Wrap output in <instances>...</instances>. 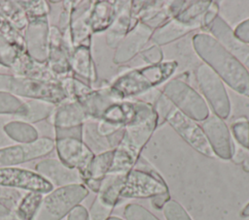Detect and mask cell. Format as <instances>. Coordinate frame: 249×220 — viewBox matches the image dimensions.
<instances>
[{"label": "cell", "mask_w": 249, "mask_h": 220, "mask_svg": "<svg viewBox=\"0 0 249 220\" xmlns=\"http://www.w3.org/2000/svg\"><path fill=\"white\" fill-rule=\"evenodd\" d=\"M192 43L196 53L224 83L249 98V72L224 45L205 32L195 34Z\"/></svg>", "instance_id": "6da1fadb"}, {"label": "cell", "mask_w": 249, "mask_h": 220, "mask_svg": "<svg viewBox=\"0 0 249 220\" xmlns=\"http://www.w3.org/2000/svg\"><path fill=\"white\" fill-rule=\"evenodd\" d=\"M176 61H162L125 72L109 86L119 101L139 96L166 81L177 70Z\"/></svg>", "instance_id": "7a4b0ae2"}, {"label": "cell", "mask_w": 249, "mask_h": 220, "mask_svg": "<svg viewBox=\"0 0 249 220\" xmlns=\"http://www.w3.org/2000/svg\"><path fill=\"white\" fill-rule=\"evenodd\" d=\"M159 123V116L156 112L144 122L126 126L121 141L114 148L113 161L108 173L126 174L132 170Z\"/></svg>", "instance_id": "3957f363"}, {"label": "cell", "mask_w": 249, "mask_h": 220, "mask_svg": "<svg viewBox=\"0 0 249 220\" xmlns=\"http://www.w3.org/2000/svg\"><path fill=\"white\" fill-rule=\"evenodd\" d=\"M0 91H6L15 96L44 101L54 106L68 101L60 80L47 81L0 74Z\"/></svg>", "instance_id": "277c9868"}, {"label": "cell", "mask_w": 249, "mask_h": 220, "mask_svg": "<svg viewBox=\"0 0 249 220\" xmlns=\"http://www.w3.org/2000/svg\"><path fill=\"white\" fill-rule=\"evenodd\" d=\"M166 194H169L168 186L161 175L140 157L135 167L125 175L121 198L152 199Z\"/></svg>", "instance_id": "5b68a950"}, {"label": "cell", "mask_w": 249, "mask_h": 220, "mask_svg": "<svg viewBox=\"0 0 249 220\" xmlns=\"http://www.w3.org/2000/svg\"><path fill=\"white\" fill-rule=\"evenodd\" d=\"M88 195L83 183L57 187L43 198L33 220H61Z\"/></svg>", "instance_id": "8992f818"}, {"label": "cell", "mask_w": 249, "mask_h": 220, "mask_svg": "<svg viewBox=\"0 0 249 220\" xmlns=\"http://www.w3.org/2000/svg\"><path fill=\"white\" fill-rule=\"evenodd\" d=\"M161 94L175 109L196 121H204L210 110L204 98L189 83L181 79H173L166 82Z\"/></svg>", "instance_id": "52a82bcc"}, {"label": "cell", "mask_w": 249, "mask_h": 220, "mask_svg": "<svg viewBox=\"0 0 249 220\" xmlns=\"http://www.w3.org/2000/svg\"><path fill=\"white\" fill-rule=\"evenodd\" d=\"M197 86L215 115L227 119L231 110V101L223 80L203 62L195 69Z\"/></svg>", "instance_id": "ba28073f"}, {"label": "cell", "mask_w": 249, "mask_h": 220, "mask_svg": "<svg viewBox=\"0 0 249 220\" xmlns=\"http://www.w3.org/2000/svg\"><path fill=\"white\" fill-rule=\"evenodd\" d=\"M156 113L152 104L141 101H116L102 113L99 120L120 128L146 121ZM98 120V121H99Z\"/></svg>", "instance_id": "9c48e42d"}, {"label": "cell", "mask_w": 249, "mask_h": 220, "mask_svg": "<svg viewBox=\"0 0 249 220\" xmlns=\"http://www.w3.org/2000/svg\"><path fill=\"white\" fill-rule=\"evenodd\" d=\"M164 121H167L175 132L196 151L209 158L215 157L201 125L197 121L185 115L174 107L165 115Z\"/></svg>", "instance_id": "30bf717a"}, {"label": "cell", "mask_w": 249, "mask_h": 220, "mask_svg": "<svg viewBox=\"0 0 249 220\" xmlns=\"http://www.w3.org/2000/svg\"><path fill=\"white\" fill-rule=\"evenodd\" d=\"M55 146L51 138H39L28 143H19L0 148V168L13 167L50 154Z\"/></svg>", "instance_id": "8fae6325"}, {"label": "cell", "mask_w": 249, "mask_h": 220, "mask_svg": "<svg viewBox=\"0 0 249 220\" xmlns=\"http://www.w3.org/2000/svg\"><path fill=\"white\" fill-rule=\"evenodd\" d=\"M54 141L59 161L68 168L77 170L82 178L94 157L93 151L83 140L78 138H59Z\"/></svg>", "instance_id": "7c38bea8"}, {"label": "cell", "mask_w": 249, "mask_h": 220, "mask_svg": "<svg viewBox=\"0 0 249 220\" xmlns=\"http://www.w3.org/2000/svg\"><path fill=\"white\" fill-rule=\"evenodd\" d=\"M201 128L215 156L223 160H231L235 146L231 131L224 119L210 114L202 122Z\"/></svg>", "instance_id": "4fadbf2b"}, {"label": "cell", "mask_w": 249, "mask_h": 220, "mask_svg": "<svg viewBox=\"0 0 249 220\" xmlns=\"http://www.w3.org/2000/svg\"><path fill=\"white\" fill-rule=\"evenodd\" d=\"M0 186L41 194H48L53 190V185L36 172L15 167L0 168Z\"/></svg>", "instance_id": "5bb4252c"}, {"label": "cell", "mask_w": 249, "mask_h": 220, "mask_svg": "<svg viewBox=\"0 0 249 220\" xmlns=\"http://www.w3.org/2000/svg\"><path fill=\"white\" fill-rule=\"evenodd\" d=\"M153 31L154 29L150 26L142 21H138L117 47L113 62L121 65L133 59L151 40Z\"/></svg>", "instance_id": "9a60e30c"}, {"label": "cell", "mask_w": 249, "mask_h": 220, "mask_svg": "<svg viewBox=\"0 0 249 220\" xmlns=\"http://www.w3.org/2000/svg\"><path fill=\"white\" fill-rule=\"evenodd\" d=\"M50 27L48 17L28 22L24 31L26 52L34 60L44 63L48 59Z\"/></svg>", "instance_id": "2e32d148"}, {"label": "cell", "mask_w": 249, "mask_h": 220, "mask_svg": "<svg viewBox=\"0 0 249 220\" xmlns=\"http://www.w3.org/2000/svg\"><path fill=\"white\" fill-rule=\"evenodd\" d=\"M207 31L224 45L249 72V45L240 42L234 36L233 30L222 16H218Z\"/></svg>", "instance_id": "e0dca14e"}, {"label": "cell", "mask_w": 249, "mask_h": 220, "mask_svg": "<svg viewBox=\"0 0 249 220\" xmlns=\"http://www.w3.org/2000/svg\"><path fill=\"white\" fill-rule=\"evenodd\" d=\"M48 66L53 74L59 79L67 77H73L69 63V55L65 47L62 33L58 27H50Z\"/></svg>", "instance_id": "ac0fdd59"}, {"label": "cell", "mask_w": 249, "mask_h": 220, "mask_svg": "<svg viewBox=\"0 0 249 220\" xmlns=\"http://www.w3.org/2000/svg\"><path fill=\"white\" fill-rule=\"evenodd\" d=\"M35 171L56 187L83 183L77 170L68 168L56 159L50 158L39 161L35 166Z\"/></svg>", "instance_id": "d6986e66"}, {"label": "cell", "mask_w": 249, "mask_h": 220, "mask_svg": "<svg viewBox=\"0 0 249 220\" xmlns=\"http://www.w3.org/2000/svg\"><path fill=\"white\" fill-rule=\"evenodd\" d=\"M200 20L191 23H185L176 19L175 17H172L160 26L154 29L150 41H152L154 45L159 47L170 44L196 29H200Z\"/></svg>", "instance_id": "ffe728a7"}, {"label": "cell", "mask_w": 249, "mask_h": 220, "mask_svg": "<svg viewBox=\"0 0 249 220\" xmlns=\"http://www.w3.org/2000/svg\"><path fill=\"white\" fill-rule=\"evenodd\" d=\"M89 119L84 107L77 101H66L57 105L51 114L54 128H73L84 125Z\"/></svg>", "instance_id": "44dd1931"}, {"label": "cell", "mask_w": 249, "mask_h": 220, "mask_svg": "<svg viewBox=\"0 0 249 220\" xmlns=\"http://www.w3.org/2000/svg\"><path fill=\"white\" fill-rule=\"evenodd\" d=\"M11 70L17 77L42 79L47 81L60 80L50 70L47 62H38L29 56L27 52L20 53L17 57L13 66L11 67Z\"/></svg>", "instance_id": "7402d4cb"}, {"label": "cell", "mask_w": 249, "mask_h": 220, "mask_svg": "<svg viewBox=\"0 0 249 220\" xmlns=\"http://www.w3.org/2000/svg\"><path fill=\"white\" fill-rule=\"evenodd\" d=\"M114 149H109L94 155L85 175L82 177L83 184L91 191L97 193L103 178L108 174L112 165Z\"/></svg>", "instance_id": "603a6c76"}, {"label": "cell", "mask_w": 249, "mask_h": 220, "mask_svg": "<svg viewBox=\"0 0 249 220\" xmlns=\"http://www.w3.org/2000/svg\"><path fill=\"white\" fill-rule=\"evenodd\" d=\"M124 2L121 1V5H117V1H94L89 18L91 33L107 30L118 16Z\"/></svg>", "instance_id": "cb8c5ba5"}, {"label": "cell", "mask_w": 249, "mask_h": 220, "mask_svg": "<svg viewBox=\"0 0 249 220\" xmlns=\"http://www.w3.org/2000/svg\"><path fill=\"white\" fill-rule=\"evenodd\" d=\"M69 63L73 74H77L90 83L96 80V71L90 53V42L75 47L69 55Z\"/></svg>", "instance_id": "d4e9b609"}, {"label": "cell", "mask_w": 249, "mask_h": 220, "mask_svg": "<svg viewBox=\"0 0 249 220\" xmlns=\"http://www.w3.org/2000/svg\"><path fill=\"white\" fill-rule=\"evenodd\" d=\"M130 15V1H124L115 20L107 29L106 44L111 48H117L125 35L137 24Z\"/></svg>", "instance_id": "484cf974"}, {"label": "cell", "mask_w": 249, "mask_h": 220, "mask_svg": "<svg viewBox=\"0 0 249 220\" xmlns=\"http://www.w3.org/2000/svg\"><path fill=\"white\" fill-rule=\"evenodd\" d=\"M116 101L119 100L115 98L110 88L104 87L100 89H91L77 102L84 107L89 118L99 120L104 110Z\"/></svg>", "instance_id": "4316f807"}, {"label": "cell", "mask_w": 249, "mask_h": 220, "mask_svg": "<svg viewBox=\"0 0 249 220\" xmlns=\"http://www.w3.org/2000/svg\"><path fill=\"white\" fill-rule=\"evenodd\" d=\"M5 133L14 141L28 143L39 139L38 132L29 123L24 121H12L4 126Z\"/></svg>", "instance_id": "83f0119b"}, {"label": "cell", "mask_w": 249, "mask_h": 220, "mask_svg": "<svg viewBox=\"0 0 249 220\" xmlns=\"http://www.w3.org/2000/svg\"><path fill=\"white\" fill-rule=\"evenodd\" d=\"M0 15L3 16L19 32L25 31L28 25V19L23 10L12 1H0Z\"/></svg>", "instance_id": "f1b7e54d"}, {"label": "cell", "mask_w": 249, "mask_h": 220, "mask_svg": "<svg viewBox=\"0 0 249 220\" xmlns=\"http://www.w3.org/2000/svg\"><path fill=\"white\" fill-rule=\"evenodd\" d=\"M43 194L38 192H28L18 202L15 213L20 220H33L43 200Z\"/></svg>", "instance_id": "f546056e"}, {"label": "cell", "mask_w": 249, "mask_h": 220, "mask_svg": "<svg viewBox=\"0 0 249 220\" xmlns=\"http://www.w3.org/2000/svg\"><path fill=\"white\" fill-rule=\"evenodd\" d=\"M210 3L211 1L209 0L186 1L183 8L173 17L185 23H191L200 20L201 16L209 7Z\"/></svg>", "instance_id": "4dcf8cb0"}, {"label": "cell", "mask_w": 249, "mask_h": 220, "mask_svg": "<svg viewBox=\"0 0 249 220\" xmlns=\"http://www.w3.org/2000/svg\"><path fill=\"white\" fill-rule=\"evenodd\" d=\"M27 112V105L17 96L0 91V114H15L21 118Z\"/></svg>", "instance_id": "1f68e13d"}, {"label": "cell", "mask_w": 249, "mask_h": 220, "mask_svg": "<svg viewBox=\"0 0 249 220\" xmlns=\"http://www.w3.org/2000/svg\"><path fill=\"white\" fill-rule=\"evenodd\" d=\"M27 105V112L24 116H22L20 119H22L24 122H37L40 120H43L53 113L54 110V105L51 103H47L44 101H38V100H31L29 102H25Z\"/></svg>", "instance_id": "d6a6232c"}, {"label": "cell", "mask_w": 249, "mask_h": 220, "mask_svg": "<svg viewBox=\"0 0 249 220\" xmlns=\"http://www.w3.org/2000/svg\"><path fill=\"white\" fill-rule=\"evenodd\" d=\"M23 10L28 22L48 17L50 12L49 3L46 1H16Z\"/></svg>", "instance_id": "836d02e7"}, {"label": "cell", "mask_w": 249, "mask_h": 220, "mask_svg": "<svg viewBox=\"0 0 249 220\" xmlns=\"http://www.w3.org/2000/svg\"><path fill=\"white\" fill-rule=\"evenodd\" d=\"M124 216L125 220H160L147 208L133 203L124 206Z\"/></svg>", "instance_id": "e575fe53"}, {"label": "cell", "mask_w": 249, "mask_h": 220, "mask_svg": "<svg viewBox=\"0 0 249 220\" xmlns=\"http://www.w3.org/2000/svg\"><path fill=\"white\" fill-rule=\"evenodd\" d=\"M166 220H192L186 209L175 200H168L162 206Z\"/></svg>", "instance_id": "d590c367"}, {"label": "cell", "mask_w": 249, "mask_h": 220, "mask_svg": "<svg viewBox=\"0 0 249 220\" xmlns=\"http://www.w3.org/2000/svg\"><path fill=\"white\" fill-rule=\"evenodd\" d=\"M231 133L241 147L249 150V120L238 119L231 124Z\"/></svg>", "instance_id": "8d00e7d4"}, {"label": "cell", "mask_w": 249, "mask_h": 220, "mask_svg": "<svg viewBox=\"0 0 249 220\" xmlns=\"http://www.w3.org/2000/svg\"><path fill=\"white\" fill-rule=\"evenodd\" d=\"M20 53L0 35V65L10 68Z\"/></svg>", "instance_id": "74e56055"}, {"label": "cell", "mask_w": 249, "mask_h": 220, "mask_svg": "<svg viewBox=\"0 0 249 220\" xmlns=\"http://www.w3.org/2000/svg\"><path fill=\"white\" fill-rule=\"evenodd\" d=\"M140 55L148 65H156L161 63L163 59V53L160 47L156 45L143 49L140 52Z\"/></svg>", "instance_id": "f35d334b"}, {"label": "cell", "mask_w": 249, "mask_h": 220, "mask_svg": "<svg viewBox=\"0 0 249 220\" xmlns=\"http://www.w3.org/2000/svg\"><path fill=\"white\" fill-rule=\"evenodd\" d=\"M219 13V5L216 1H211L209 7L201 16V28L202 30H208L211 23L215 20V18L218 16Z\"/></svg>", "instance_id": "ab89813d"}, {"label": "cell", "mask_w": 249, "mask_h": 220, "mask_svg": "<svg viewBox=\"0 0 249 220\" xmlns=\"http://www.w3.org/2000/svg\"><path fill=\"white\" fill-rule=\"evenodd\" d=\"M55 129V139L59 138H66V137H72V138H78L83 140V125L73 127V128H54Z\"/></svg>", "instance_id": "60d3db41"}, {"label": "cell", "mask_w": 249, "mask_h": 220, "mask_svg": "<svg viewBox=\"0 0 249 220\" xmlns=\"http://www.w3.org/2000/svg\"><path fill=\"white\" fill-rule=\"evenodd\" d=\"M233 30L234 36L242 43L249 45V18L241 21Z\"/></svg>", "instance_id": "b9f144b4"}, {"label": "cell", "mask_w": 249, "mask_h": 220, "mask_svg": "<svg viewBox=\"0 0 249 220\" xmlns=\"http://www.w3.org/2000/svg\"><path fill=\"white\" fill-rule=\"evenodd\" d=\"M231 160L236 164H241L243 170L249 173V150L243 147L235 149Z\"/></svg>", "instance_id": "7bdbcfd3"}, {"label": "cell", "mask_w": 249, "mask_h": 220, "mask_svg": "<svg viewBox=\"0 0 249 220\" xmlns=\"http://www.w3.org/2000/svg\"><path fill=\"white\" fill-rule=\"evenodd\" d=\"M67 220H89V211L84 205L78 204L68 213Z\"/></svg>", "instance_id": "ee69618b"}, {"label": "cell", "mask_w": 249, "mask_h": 220, "mask_svg": "<svg viewBox=\"0 0 249 220\" xmlns=\"http://www.w3.org/2000/svg\"><path fill=\"white\" fill-rule=\"evenodd\" d=\"M0 220H20L16 213L0 202Z\"/></svg>", "instance_id": "f6af8a7d"}, {"label": "cell", "mask_w": 249, "mask_h": 220, "mask_svg": "<svg viewBox=\"0 0 249 220\" xmlns=\"http://www.w3.org/2000/svg\"><path fill=\"white\" fill-rule=\"evenodd\" d=\"M170 200V194H166V195H160L155 198L151 199V204L152 205L156 208V209H162V206L164 205V204Z\"/></svg>", "instance_id": "bcb514c9"}, {"label": "cell", "mask_w": 249, "mask_h": 220, "mask_svg": "<svg viewBox=\"0 0 249 220\" xmlns=\"http://www.w3.org/2000/svg\"><path fill=\"white\" fill-rule=\"evenodd\" d=\"M240 216L242 218H249V203H247V204L241 209Z\"/></svg>", "instance_id": "7dc6e473"}, {"label": "cell", "mask_w": 249, "mask_h": 220, "mask_svg": "<svg viewBox=\"0 0 249 220\" xmlns=\"http://www.w3.org/2000/svg\"><path fill=\"white\" fill-rule=\"evenodd\" d=\"M107 220H124V219H122L120 217H117V216H110Z\"/></svg>", "instance_id": "c3c4849f"}]
</instances>
